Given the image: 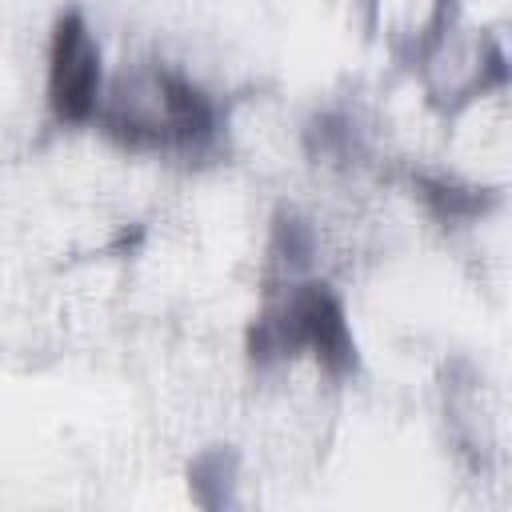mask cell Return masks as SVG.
Wrapping results in <instances>:
<instances>
[{
    "label": "cell",
    "instance_id": "obj_1",
    "mask_svg": "<svg viewBox=\"0 0 512 512\" xmlns=\"http://www.w3.org/2000/svg\"><path fill=\"white\" fill-rule=\"evenodd\" d=\"M48 96L60 120H92L100 112V52L80 12H68L56 24Z\"/></svg>",
    "mask_w": 512,
    "mask_h": 512
},
{
    "label": "cell",
    "instance_id": "obj_2",
    "mask_svg": "<svg viewBox=\"0 0 512 512\" xmlns=\"http://www.w3.org/2000/svg\"><path fill=\"white\" fill-rule=\"evenodd\" d=\"M188 476H192V492H196V500L208 504V508H220V504H228L232 476H236V460H232V452L216 448V452L196 456V464H192Z\"/></svg>",
    "mask_w": 512,
    "mask_h": 512
},
{
    "label": "cell",
    "instance_id": "obj_3",
    "mask_svg": "<svg viewBox=\"0 0 512 512\" xmlns=\"http://www.w3.org/2000/svg\"><path fill=\"white\" fill-rule=\"evenodd\" d=\"M420 196L444 220H468V216H480L488 208L484 192H472V188H460V184H444V180H420Z\"/></svg>",
    "mask_w": 512,
    "mask_h": 512
},
{
    "label": "cell",
    "instance_id": "obj_4",
    "mask_svg": "<svg viewBox=\"0 0 512 512\" xmlns=\"http://www.w3.org/2000/svg\"><path fill=\"white\" fill-rule=\"evenodd\" d=\"M276 252L288 264H304L312 256V232H308V224L296 220V216H284L276 224Z\"/></svg>",
    "mask_w": 512,
    "mask_h": 512
}]
</instances>
